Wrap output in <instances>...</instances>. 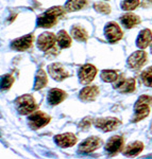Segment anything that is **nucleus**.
<instances>
[{"label":"nucleus","mask_w":152,"mask_h":159,"mask_svg":"<svg viewBox=\"0 0 152 159\" xmlns=\"http://www.w3.org/2000/svg\"><path fill=\"white\" fill-rule=\"evenodd\" d=\"M152 42V32L149 29L143 30L136 39V45L140 49H146Z\"/></svg>","instance_id":"nucleus-18"},{"label":"nucleus","mask_w":152,"mask_h":159,"mask_svg":"<svg viewBox=\"0 0 152 159\" xmlns=\"http://www.w3.org/2000/svg\"><path fill=\"white\" fill-rule=\"evenodd\" d=\"M94 9L96 10L98 13H101V14H109L111 12V7L107 3H104V2H96L94 4Z\"/></svg>","instance_id":"nucleus-29"},{"label":"nucleus","mask_w":152,"mask_h":159,"mask_svg":"<svg viewBox=\"0 0 152 159\" xmlns=\"http://www.w3.org/2000/svg\"><path fill=\"white\" fill-rule=\"evenodd\" d=\"M14 84V78L11 74H6L0 79V90L6 91L11 88V86Z\"/></svg>","instance_id":"nucleus-25"},{"label":"nucleus","mask_w":152,"mask_h":159,"mask_svg":"<svg viewBox=\"0 0 152 159\" xmlns=\"http://www.w3.org/2000/svg\"><path fill=\"white\" fill-rule=\"evenodd\" d=\"M140 6V0H123L121 2V9L125 11H133Z\"/></svg>","instance_id":"nucleus-28"},{"label":"nucleus","mask_w":152,"mask_h":159,"mask_svg":"<svg viewBox=\"0 0 152 159\" xmlns=\"http://www.w3.org/2000/svg\"><path fill=\"white\" fill-rule=\"evenodd\" d=\"M49 122H50V117L43 111H34L28 118L29 126L32 129H42L45 125H47Z\"/></svg>","instance_id":"nucleus-5"},{"label":"nucleus","mask_w":152,"mask_h":159,"mask_svg":"<svg viewBox=\"0 0 152 159\" xmlns=\"http://www.w3.org/2000/svg\"><path fill=\"white\" fill-rule=\"evenodd\" d=\"M101 79L102 81L107 82V83H111V82H115L118 79V72L115 70H103L101 72Z\"/></svg>","instance_id":"nucleus-26"},{"label":"nucleus","mask_w":152,"mask_h":159,"mask_svg":"<svg viewBox=\"0 0 152 159\" xmlns=\"http://www.w3.org/2000/svg\"><path fill=\"white\" fill-rule=\"evenodd\" d=\"M151 52H152V45H151Z\"/></svg>","instance_id":"nucleus-32"},{"label":"nucleus","mask_w":152,"mask_h":159,"mask_svg":"<svg viewBox=\"0 0 152 159\" xmlns=\"http://www.w3.org/2000/svg\"><path fill=\"white\" fill-rule=\"evenodd\" d=\"M123 137L122 136H113L107 140L105 144V152L109 154L110 156H114L118 152L122 150L123 148Z\"/></svg>","instance_id":"nucleus-9"},{"label":"nucleus","mask_w":152,"mask_h":159,"mask_svg":"<svg viewBox=\"0 0 152 159\" xmlns=\"http://www.w3.org/2000/svg\"><path fill=\"white\" fill-rule=\"evenodd\" d=\"M67 11L63 7H52L51 9L47 10L44 14H40L37 17L36 25L40 28H51L53 27L56 22L58 18L63 16Z\"/></svg>","instance_id":"nucleus-1"},{"label":"nucleus","mask_w":152,"mask_h":159,"mask_svg":"<svg viewBox=\"0 0 152 159\" xmlns=\"http://www.w3.org/2000/svg\"><path fill=\"white\" fill-rule=\"evenodd\" d=\"M114 87L121 93H130L135 90V80L132 78L120 80L115 84Z\"/></svg>","instance_id":"nucleus-16"},{"label":"nucleus","mask_w":152,"mask_h":159,"mask_svg":"<svg viewBox=\"0 0 152 159\" xmlns=\"http://www.w3.org/2000/svg\"><path fill=\"white\" fill-rule=\"evenodd\" d=\"M102 144V140L99 137L96 136H92V137L87 138L80 144L78 148V152L82 154H87L92 153L94 151H96L97 148H99Z\"/></svg>","instance_id":"nucleus-7"},{"label":"nucleus","mask_w":152,"mask_h":159,"mask_svg":"<svg viewBox=\"0 0 152 159\" xmlns=\"http://www.w3.org/2000/svg\"><path fill=\"white\" fill-rule=\"evenodd\" d=\"M98 94H99V87L98 86H86L80 91L79 98L82 101L89 102L94 101L97 98Z\"/></svg>","instance_id":"nucleus-17"},{"label":"nucleus","mask_w":152,"mask_h":159,"mask_svg":"<svg viewBox=\"0 0 152 159\" xmlns=\"http://www.w3.org/2000/svg\"><path fill=\"white\" fill-rule=\"evenodd\" d=\"M55 141L60 148H66L76 144L77 137L74 134H71V133H65V134L56 135L55 137Z\"/></svg>","instance_id":"nucleus-14"},{"label":"nucleus","mask_w":152,"mask_h":159,"mask_svg":"<svg viewBox=\"0 0 152 159\" xmlns=\"http://www.w3.org/2000/svg\"><path fill=\"white\" fill-rule=\"evenodd\" d=\"M147 61V53L145 51L140 50L131 54L128 58V65L129 67L133 70H138L145 65Z\"/></svg>","instance_id":"nucleus-10"},{"label":"nucleus","mask_w":152,"mask_h":159,"mask_svg":"<svg viewBox=\"0 0 152 159\" xmlns=\"http://www.w3.org/2000/svg\"><path fill=\"white\" fill-rule=\"evenodd\" d=\"M152 104V97L144 94L137 99L135 105H134V117L132 122H138L145 119L150 114V107Z\"/></svg>","instance_id":"nucleus-2"},{"label":"nucleus","mask_w":152,"mask_h":159,"mask_svg":"<svg viewBox=\"0 0 152 159\" xmlns=\"http://www.w3.org/2000/svg\"><path fill=\"white\" fill-rule=\"evenodd\" d=\"M87 4V0H68L65 4V9L67 12H76L85 7Z\"/></svg>","instance_id":"nucleus-22"},{"label":"nucleus","mask_w":152,"mask_h":159,"mask_svg":"<svg viewBox=\"0 0 152 159\" xmlns=\"http://www.w3.org/2000/svg\"><path fill=\"white\" fill-rule=\"evenodd\" d=\"M144 148V144L140 141H135L130 144H128L127 147L123 148V154L127 156H136L138 155Z\"/></svg>","instance_id":"nucleus-20"},{"label":"nucleus","mask_w":152,"mask_h":159,"mask_svg":"<svg viewBox=\"0 0 152 159\" xmlns=\"http://www.w3.org/2000/svg\"><path fill=\"white\" fill-rule=\"evenodd\" d=\"M56 40H58V45L60 46V48H62V49L69 48L71 45V38L68 35V33L64 30H61L60 32L58 33Z\"/></svg>","instance_id":"nucleus-23"},{"label":"nucleus","mask_w":152,"mask_h":159,"mask_svg":"<svg viewBox=\"0 0 152 159\" xmlns=\"http://www.w3.org/2000/svg\"><path fill=\"white\" fill-rule=\"evenodd\" d=\"M66 98H67V93L65 91L61 90L59 88H52L48 92L47 101L51 106H55V105L62 103Z\"/></svg>","instance_id":"nucleus-15"},{"label":"nucleus","mask_w":152,"mask_h":159,"mask_svg":"<svg viewBox=\"0 0 152 159\" xmlns=\"http://www.w3.org/2000/svg\"><path fill=\"white\" fill-rule=\"evenodd\" d=\"M93 118L92 117H86V118H84L83 120H82L81 122H80V124H79V129H82V130H87L91 127V125H92V123H93Z\"/></svg>","instance_id":"nucleus-30"},{"label":"nucleus","mask_w":152,"mask_h":159,"mask_svg":"<svg viewBox=\"0 0 152 159\" xmlns=\"http://www.w3.org/2000/svg\"><path fill=\"white\" fill-rule=\"evenodd\" d=\"M104 33L107 39L110 43H116L119 39L122 38V31L120 29V27L116 22H109L104 28Z\"/></svg>","instance_id":"nucleus-8"},{"label":"nucleus","mask_w":152,"mask_h":159,"mask_svg":"<svg viewBox=\"0 0 152 159\" xmlns=\"http://www.w3.org/2000/svg\"><path fill=\"white\" fill-rule=\"evenodd\" d=\"M71 36L78 42H86L88 34L85 30L80 25H74L71 28Z\"/></svg>","instance_id":"nucleus-24"},{"label":"nucleus","mask_w":152,"mask_h":159,"mask_svg":"<svg viewBox=\"0 0 152 159\" xmlns=\"http://www.w3.org/2000/svg\"><path fill=\"white\" fill-rule=\"evenodd\" d=\"M48 72L51 75V78L58 82L63 81V80H65L69 76V73L66 71L64 66L59 63L51 64L50 66H48Z\"/></svg>","instance_id":"nucleus-13"},{"label":"nucleus","mask_w":152,"mask_h":159,"mask_svg":"<svg viewBox=\"0 0 152 159\" xmlns=\"http://www.w3.org/2000/svg\"><path fill=\"white\" fill-rule=\"evenodd\" d=\"M56 35L55 33L51 32H45L40 34L37 38V47L40 50L44 51V52H49V51L53 50L55 48Z\"/></svg>","instance_id":"nucleus-4"},{"label":"nucleus","mask_w":152,"mask_h":159,"mask_svg":"<svg viewBox=\"0 0 152 159\" xmlns=\"http://www.w3.org/2000/svg\"><path fill=\"white\" fill-rule=\"evenodd\" d=\"M47 83H48L47 74H46V72L43 69H40L36 72V75H35L34 90H40V89L44 88V87L47 85Z\"/></svg>","instance_id":"nucleus-21"},{"label":"nucleus","mask_w":152,"mask_h":159,"mask_svg":"<svg viewBox=\"0 0 152 159\" xmlns=\"http://www.w3.org/2000/svg\"><path fill=\"white\" fill-rule=\"evenodd\" d=\"M150 132H151V134H152V121L150 123Z\"/></svg>","instance_id":"nucleus-31"},{"label":"nucleus","mask_w":152,"mask_h":159,"mask_svg":"<svg viewBox=\"0 0 152 159\" xmlns=\"http://www.w3.org/2000/svg\"><path fill=\"white\" fill-rule=\"evenodd\" d=\"M15 107H16L17 111L22 116L26 115H30L34 112L38 108V104L36 103L35 99L31 94H24V96L19 97L15 101Z\"/></svg>","instance_id":"nucleus-3"},{"label":"nucleus","mask_w":152,"mask_h":159,"mask_svg":"<svg viewBox=\"0 0 152 159\" xmlns=\"http://www.w3.org/2000/svg\"><path fill=\"white\" fill-rule=\"evenodd\" d=\"M95 125L102 132H112L120 125V121L117 118H98L95 120Z\"/></svg>","instance_id":"nucleus-6"},{"label":"nucleus","mask_w":152,"mask_h":159,"mask_svg":"<svg viewBox=\"0 0 152 159\" xmlns=\"http://www.w3.org/2000/svg\"><path fill=\"white\" fill-rule=\"evenodd\" d=\"M97 73L96 67H94L93 65L86 64V65L82 66L79 70V80L81 84H89L93 80L95 79Z\"/></svg>","instance_id":"nucleus-12"},{"label":"nucleus","mask_w":152,"mask_h":159,"mask_svg":"<svg viewBox=\"0 0 152 159\" xmlns=\"http://www.w3.org/2000/svg\"><path fill=\"white\" fill-rule=\"evenodd\" d=\"M33 39H34V35L28 34L22 37H19L17 39L13 40L11 43V48L16 51H26L32 48Z\"/></svg>","instance_id":"nucleus-11"},{"label":"nucleus","mask_w":152,"mask_h":159,"mask_svg":"<svg viewBox=\"0 0 152 159\" xmlns=\"http://www.w3.org/2000/svg\"><path fill=\"white\" fill-rule=\"evenodd\" d=\"M140 80L146 86L152 87V67L147 68L141 72Z\"/></svg>","instance_id":"nucleus-27"},{"label":"nucleus","mask_w":152,"mask_h":159,"mask_svg":"<svg viewBox=\"0 0 152 159\" xmlns=\"http://www.w3.org/2000/svg\"><path fill=\"white\" fill-rule=\"evenodd\" d=\"M120 22L127 29H132L140 22V18L135 14H125L120 17Z\"/></svg>","instance_id":"nucleus-19"}]
</instances>
